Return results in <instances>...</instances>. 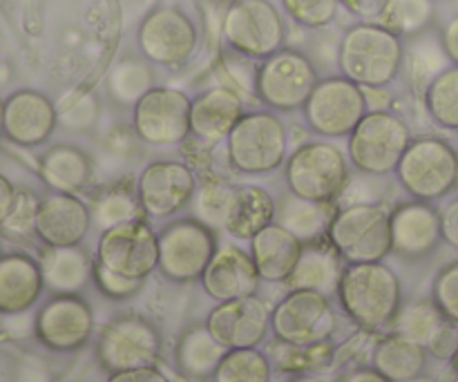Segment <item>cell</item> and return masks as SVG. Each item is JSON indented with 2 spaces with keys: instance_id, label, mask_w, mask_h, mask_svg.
Segmentation results:
<instances>
[{
  "instance_id": "6da1fadb",
  "label": "cell",
  "mask_w": 458,
  "mask_h": 382,
  "mask_svg": "<svg viewBox=\"0 0 458 382\" xmlns=\"http://www.w3.org/2000/svg\"><path fill=\"white\" fill-rule=\"evenodd\" d=\"M338 65L343 76L360 88H385L401 72V36L380 22H360L340 40Z\"/></svg>"
},
{
  "instance_id": "7a4b0ae2",
  "label": "cell",
  "mask_w": 458,
  "mask_h": 382,
  "mask_svg": "<svg viewBox=\"0 0 458 382\" xmlns=\"http://www.w3.org/2000/svg\"><path fill=\"white\" fill-rule=\"evenodd\" d=\"M343 309L365 329H380L396 318L401 284L392 268L380 262L352 264L338 284Z\"/></svg>"
},
{
  "instance_id": "3957f363",
  "label": "cell",
  "mask_w": 458,
  "mask_h": 382,
  "mask_svg": "<svg viewBox=\"0 0 458 382\" xmlns=\"http://www.w3.org/2000/svg\"><path fill=\"white\" fill-rule=\"evenodd\" d=\"M284 166L289 192L300 199L329 204L349 186L347 155L329 141H311L295 148Z\"/></svg>"
},
{
  "instance_id": "277c9868",
  "label": "cell",
  "mask_w": 458,
  "mask_h": 382,
  "mask_svg": "<svg viewBox=\"0 0 458 382\" xmlns=\"http://www.w3.org/2000/svg\"><path fill=\"white\" fill-rule=\"evenodd\" d=\"M289 152V132L273 112H244L226 139L231 168L244 174H267L280 168Z\"/></svg>"
},
{
  "instance_id": "5b68a950",
  "label": "cell",
  "mask_w": 458,
  "mask_h": 382,
  "mask_svg": "<svg viewBox=\"0 0 458 382\" xmlns=\"http://www.w3.org/2000/svg\"><path fill=\"white\" fill-rule=\"evenodd\" d=\"M327 235L352 264L380 262L392 253V213L378 204H347L334 215Z\"/></svg>"
},
{
  "instance_id": "8992f818",
  "label": "cell",
  "mask_w": 458,
  "mask_h": 382,
  "mask_svg": "<svg viewBox=\"0 0 458 382\" xmlns=\"http://www.w3.org/2000/svg\"><path fill=\"white\" fill-rule=\"evenodd\" d=\"M411 143V130L392 110H371L349 134V159L362 174L394 173Z\"/></svg>"
},
{
  "instance_id": "52a82bcc",
  "label": "cell",
  "mask_w": 458,
  "mask_h": 382,
  "mask_svg": "<svg viewBox=\"0 0 458 382\" xmlns=\"http://www.w3.org/2000/svg\"><path fill=\"white\" fill-rule=\"evenodd\" d=\"M396 173L414 199H441L458 186V155L441 139H419L410 143Z\"/></svg>"
},
{
  "instance_id": "ba28073f",
  "label": "cell",
  "mask_w": 458,
  "mask_h": 382,
  "mask_svg": "<svg viewBox=\"0 0 458 382\" xmlns=\"http://www.w3.org/2000/svg\"><path fill=\"white\" fill-rule=\"evenodd\" d=\"M318 72L311 58L295 49L271 54L255 74V92L259 101L277 112H295L304 107L318 85Z\"/></svg>"
},
{
  "instance_id": "9c48e42d",
  "label": "cell",
  "mask_w": 458,
  "mask_h": 382,
  "mask_svg": "<svg viewBox=\"0 0 458 382\" xmlns=\"http://www.w3.org/2000/svg\"><path fill=\"white\" fill-rule=\"evenodd\" d=\"M302 110L313 132L334 139L349 137L369 112V106L360 85L347 76H329L318 81Z\"/></svg>"
},
{
  "instance_id": "30bf717a",
  "label": "cell",
  "mask_w": 458,
  "mask_h": 382,
  "mask_svg": "<svg viewBox=\"0 0 458 382\" xmlns=\"http://www.w3.org/2000/svg\"><path fill=\"white\" fill-rule=\"evenodd\" d=\"M228 45L249 58H267L280 52L286 25L268 0H235L224 16Z\"/></svg>"
},
{
  "instance_id": "8fae6325",
  "label": "cell",
  "mask_w": 458,
  "mask_h": 382,
  "mask_svg": "<svg viewBox=\"0 0 458 382\" xmlns=\"http://www.w3.org/2000/svg\"><path fill=\"white\" fill-rule=\"evenodd\" d=\"M215 253V231L195 217L177 219L159 235V268L174 282H191L204 276Z\"/></svg>"
},
{
  "instance_id": "7c38bea8",
  "label": "cell",
  "mask_w": 458,
  "mask_h": 382,
  "mask_svg": "<svg viewBox=\"0 0 458 382\" xmlns=\"http://www.w3.org/2000/svg\"><path fill=\"white\" fill-rule=\"evenodd\" d=\"M191 107L183 92L155 85L132 107V128L148 146H179L191 137Z\"/></svg>"
},
{
  "instance_id": "4fadbf2b",
  "label": "cell",
  "mask_w": 458,
  "mask_h": 382,
  "mask_svg": "<svg viewBox=\"0 0 458 382\" xmlns=\"http://www.w3.org/2000/svg\"><path fill=\"white\" fill-rule=\"evenodd\" d=\"M98 264L128 280L143 282L159 267V235L141 217L101 233Z\"/></svg>"
},
{
  "instance_id": "5bb4252c",
  "label": "cell",
  "mask_w": 458,
  "mask_h": 382,
  "mask_svg": "<svg viewBox=\"0 0 458 382\" xmlns=\"http://www.w3.org/2000/svg\"><path fill=\"white\" fill-rule=\"evenodd\" d=\"M277 338L293 347H316L335 329V313L318 291L295 289L286 295L271 318Z\"/></svg>"
},
{
  "instance_id": "9a60e30c",
  "label": "cell",
  "mask_w": 458,
  "mask_h": 382,
  "mask_svg": "<svg viewBox=\"0 0 458 382\" xmlns=\"http://www.w3.org/2000/svg\"><path fill=\"white\" fill-rule=\"evenodd\" d=\"M192 168L177 159H159L148 164L137 179V195L143 215L155 219L173 217L186 208L197 192Z\"/></svg>"
},
{
  "instance_id": "2e32d148",
  "label": "cell",
  "mask_w": 458,
  "mask_h": 382,
  "mask_svg": "<svg viewBox=\"0 0 458 382\" xmlns=\"http://www.w3.org/2000/svg\"><path fill=\"white\" fill-rule=\"evenodd\" d=\"M137 40L148 61L177 67L195 54L197 27L182 9L157 7L139 25Z\"/></svg>"
},
{
  "instance_id": "e0dca14e",
  "label": "cell",
  "mask_w": 458,
  "mask_h": 382,
  "mask_svg": "<svg viewBox=\"0 0 458 382\" xmlns=\"http://www.w3.org/2000/svg\"><path fill=\"white\" fill-rule=\"evenodd\" d=\"M161 340L152 325L139 318H123L103 329L98 338V358L110 371L152 367L159 358Z\"/></svg>"
},
{
  "instance_id": "ac0fdd59",
  "label": "cell",
  "mask_w": 458,
  "mask_h": 382,
  "mask_svg": "<svg viewBox=\"0 0 458 382\" xmlns=\"http://www.w3.org/2000/svg\"><path fill=\"white\" fill-rule=\"evenodd\" d=\"M268 307L255 295L222 302L208 318V327L215 340L226 349H253L267 338Z\"/></svg>"
},
{
  "instance_id": "d6986e66",
  "label": "cell",
  "mask_w": 458,
  "mask_h": 382,
  "mask_svg": "<svg viewBox=\"0 0 458 382\" xmlns=\"http://www.w3.org/2000/svg\"><path fill=\"white\" fill-rule=\"evenodd\" d=\"M92 311L72 295H61L45 304L36 318V335L54 352H72L88 343L92 334Z\"/></svg>"
},
{
  "instance_id": "ffe728a7",
  "label": "cell",
  "mask_w": 458,
  "mask_h": 382,
  "mask_svg": "<svg viewBox=\"0 0 458 382\" xmlns=\"http://www.w3.org/2000/svg\"><path fill=\"white\" fill-rule=\"evenodd\" d=\"M92 226V213L76 195L52 192L43 197L36 215V237L49 249L79 246Z\"/></svg>"
},
{
  "instance_id": "44dd1931",
  "label": "cell",
  "mask_w": 458,
  "mask_h": 382,
  "mask_svg": "<svg viewBox=\"0 0 458 382\" xmlns=\"http://www.w3.org/2000/svg\"><path fill=\"white\" fill-rule=\"evenodd\" d=\"M58 123V112L45 94L18 89L4 101V137L22 148L47 141Z\"/></svg>"
},
{
  "instance_id": "7402d4cb",
  "label": "cell",
  "mask_w": 458,
  "mask_h": 382,
  "mask_svg": "<svg viewBox=\"0 0 458 382\" xmlns=\"http://www.w3.org/2000/svg\"><path fill=\"white\" fill-rule=\"evenodd\" d=\"M441 237V215L429 201H405L392 213V250L401 258L432 253Z\"/></svg>"
},
{
  "instance_id": "603a6c76",
  "label": "cell",
  "mask_w": 458,
  "mask_h": 382,
  "mask_svg": "<svg viewBox=\"0 0 458 382\" xmlns=\"http://www.w3.org/2000/svg\"><path fill=\"white\" fill-rule=\"evenodd\" d=\"M259 280L262 277H259L253 258L237 246L219 249L201 276L206 293L219 302L255 295Z\"/></svg>"
},
{
  "instance_id": "cb8c5ba5",
  "label": "cell",
  "mask_w": 458,
  "mask_h": 382,
  "mask_svg": "<svg viewBox=\"0 0 458 382\" xmlns=\"http://www.w3.org/2000/svg\"><path fill=\"white\" fill-rule=\"evenodd\" d=\"M244 116V103L231 88H213L192 101L191 137L206 148L226 141L237 121Z\"/></svg>"
},
{
  "instance_id": "d4e9b609",
  "label": "cell",
  "mask_w": 458,
  "mask_h": 382,
  "mask_svg": "<svg viewBox=\"0 0 458 382\" xmlns=\"http://www.w3.org/2000/svg\"><path fill=\"white\" fill-rule=\"evenodd\" d=\"M45 276L38 262L22 253L0 258V313H22L34 307L43 291Z\"/></svg>"
},
{
  "instance_id": "484cf974",
  "label": "cell",
  "mask_w": 458,
  "mask_h": 382,
  "mask_svg": "<svg viewBox=\"0 0 458 382\" xmlns=\"http://www.w3.org/2000/svg\"><path fill=\"white\" fill-rule=\"evenodd\" d=\"M302 255V242L280 224H268L264 231L250 237V258L262 280H289Z\"/></svg>"
},
{
  "instance_id": "4316f807",
  "label": "cell",
  "mask_w": 458,
  "mask_h": 382,
  "mask_svg": "<svg viewBox=\"0 0 458 382\" xmlns=\"http://www.w3.org/2000/svg\"><path fill=\"white\" fill-rule=\"evenodd\" d=\"M40 179L52 192L79 195L92 183L94 161L79 146L58 143L40 159Z\"/></svg>"
},
{
  "instance_id": "83f0119b",
  "label": "cell",
  "mask_w": 458,
  "mask_h": 382,
  "mask_svg": "<svg viewBox=\"0 0 458 382\" xmlns=\"http://www.w3.org/2000/svg\"><path fill=\"white\" fill-rule=\"evenodd\" d=\"M340 253L331 242L316 240L302 246L298 264L289 277L293 289L318 291V293H331L340 284Z\"/></svg>"
},
{
  "instance_id": "f1b7e54d",
  "label": "cell",
  "mask_w": 458,
  "mask_h": 382,
  "mask_svg": "<svg viewBox=\"0 0 458 382\" xmlns=\"http://www.w3.org/2000/svg\"><path fill=\"white\" fill-rule=\"evenodd\" d=\"M277 206L271 192L259 186H240L233 197L231 213H228L224 231L237 240H250L259 231L276 222Z\"/></svg>"
},
{
  "instance_id": "f546056e",
  "label": "cell",
  "mask_w": 458,
  "mask_h": 382,
  "mask_svg": "<svg viewBox=\"0 0 458 382\" xmlns=\"http://www.w3.org/2000/svg\"><path fill=\"white\" fill-rule=\"evenodd\" d=\"M89 213H92V219L103 231L119 226V224L132 222V219H139L143 215V210L141 204H139L137 183L132 186L128 179H123V182H114L98 188L92 195Z\"/></svg>"
},
{
  "instance_id": "4dcf8cb0",
  "label": "cell",
  "mask_w": 458,
  "mask_h": 382,
  "mask_svg": "<svg viewBox=\"0 0 458 382\" xmlns=\"http://www.w3.org/2000/svg\"><path fill=\"white\" fill-rule=\"evenodd\" d=\"M331 219H334V215H331L329 204L300 199L291 192L277 206V224L293 233L302 244L322 240V235L329 231Z\"/></svg>"
},
{
  "instance_id": "1f68e13d",
  "label": "cell",
  "mask_w": 458,
  "mask_h": 382,
  "mask_svg": "<svg viewBox=\"0 0 458 382\" xmlns=\"http://www.w3.org/2000/svg\"><path fill=\"white\" fill-rule=\"evenodd\" d=\"M376 371L392 382L411 380L420 374L425 365V352L419 343L403 335L383 340L374 353Z\"/></svg>"
},
{
  "instance_id": "d6a6232c",
  "label": "cell",
  "mask_w": 458,
  "mask_h": 382,
  "mask_svg": "<svg viewBox=\"0 0 458 382\" xmlns=\"http://www.w3.org/2000/svg\"><path fill=\"white\" fill-rule=\"evenodd\" d=\"M155 88V72L141 58H123L107 76V92L119 106H137L139 98Z\"/></svg>"
},
{
  "instance_id": "836d02e7",
  "label": "cell",
  "mask_w": 458,
  "mask_h": 382,
  "mask_svg": "<svg viewBox=\"0 0 458 382\" xmlns=\"http://www.w3.org/2000/svg\"><path fill=\"white\" fill-rule=\"evenodd\" d=\"M89 271H92L89 258L83 250L76 249V246L52 249L43 267L45 282L56 291H63V293L79 291L88 282Z\"/></svg>"
},
{
  "instance_id": "e575fe53",
  "label": "cell",
  "mask_w": 458,
  "mask_h": 382,
  "mask_svg": "<svg viewBox=\"0 0 458 382\" xmlns=\"http://www.w3.org/2000/svg\"><path fill=\"white\" fill-rule=\"evenodd\" d=\"M237 186L228 183L222 177H206L197 186L195 197H192V215L201 224L215 228H226L228 213H231L233 197H235Z\"/></svg>"
},
{
  "instance_id": "d590c367",
  "label": "cell",
  "mask_w": 458,
  "mask_h": 382,
  "mask_svg": "<svg viewBox=\"0 0 458 382\" xmlns=\"http://www.w3.org/2000/svg\"><path fill=\"white\" fill-rule=\"evenodd\" d=\"M434 21V0H387L378 21L396 36H416Z\"/></svg>"
},
{
  "instance_id": "8d00e7d4",
  "label": "cell",
  "mask_w": 458,
  "mask_h": 382,
  "mask_svg": "<svg viewBox=\"0 0 458 382\" xmlns=\"http://www.w3.org/2000/svg\"><path fill=\"white\" fill-rule=\"evenodd\" d=\"M429 115L443 128L458 130V65L443 70L425 89Z\"/></svg>"
},
{
  "instance_id": "74e56055",
  "label": "cell",
  "mask_w": 458,
  "mask_h": 382,
  "mask_svg": "<svg viewBox=\"0 0 458 382\" xmlns=\"http://www.w3.org/2000/svg\"><path fill=\"white\" fill-rule=\"evenodd\" d=\"M224 356H226V347H222L208 329L192 331L179 347V361L183 369L192 376H208L210 371L217 369Z\"/></svg>"
},
{
  "instance_id": "f35d334b",
  "label": "cell",
  "mask_w": 458,
  "mask_h": 382,
  "mask_svg": "<svg viewBox=\"0 0 458 382\" xmlns=\"http://www.w3.org/2000/svg\"><path fill=\"white\" fill-rule=\"evenodd\" d=\"M271 367L255 349H231L215 369V382H268Z\"/></svg>"
},
{
  "instance_id": "ab89813d",
  "label": "cell",
  "mask_w": 458,
  "mask_h": 382,
  "mask_svg": "<svg viewBox=\"0 0 458 382\" xmlns=\"http://www.w3.org/2000/svg\"><path fill=\"white\" fill-rule=\"evenodd\" d=\"M396 334L419 344L434 343L441 334V318L429 304H414L396 318Z\"/></svg>"
},
{
  "instance_id": "60d3db41",
  "label": "cell",
  "mask_w": 458,
  "mask_h": 382,
  "mask_svg": "<svg viewBox=\"0 0 458 382\" xmlns=\"http://www.w3.org/2000/svg\"><path fill=\"white\" fill-rule=\"evenodd\" d=\"M282 4L298 25L320 30L338 16L340 0H282Z\"/></svg>"
},
{
  "instance_id": "b9f144b4",
  "label": "cell",
  "mask_w": 458,
  "mask_h": 382,
  "mask_svg": "<svg viewBox=\"0 0 458 382\" xmlns=\"http://www.w3.org/2000/svg\"><path fill=\"white\" fill-rule=\"evenodd\" d=\"M40 201L31 195L30 191H18L16 204L12 213L4 219L0 231L12 240H25V237L36 235V215H38Z\"/></svg>"
},
{
  "instance_id": "7bdbcfd3",
  "label": "cell",
  "mask_w": 458,
  "mask_h": 382,
  "mask_svg": "<svg viewBox=\"0 0 458 382\" xmlns=\"http://www.w3.org/2000/svg\"><path fill=\"white\" fill-rule=\"evenodd\" d=\"M92 273L103 293L110 295V298H128V295H134L141 289V282L139 280H128V277L116 276V273L107 271L101 264H97V267L92 268Z\"/></svg>"
},
{
  "instance_id": "ee69618b",
  "label": "cell",
  "mask_w": 458,
  "mask_h": 382,
  "mask_svg": "<svg viewBox=\"0 0 458 382\" xmlns=\"http://www.w3.org/2000/svg\"><path fill=\"white\" fill-rule=\"evenodd\" d=\"M437 298L441 302L443 311L458 320V264L443 271L437 282Z\"/></svg>"
},
{
  "instance_id": "f6af8a7d",
  "label": "cell",
  "mask_w": 458,
  "mask_h": 382,
  "mask_svg": "<svg viewBox=\"0 0 458 382\" xmlns=\"http://www.w3.org/2000/svg\"><path fill=\"white\" fill-rule=\"evenodd\" d=\"M98 121V101L94 97H85L76 103L74 112H67V125L76 130V132H83V130L92 128Z\"/></svg>"
},
{
  "instance_id": "bcb514c9",
  "label": "cell",
  "mask_w": 458,
  "mask_h": 382,
  "mask_svg": "<svg viewBox=\"0 0 458 382\" xmlns=\"http://www.w3.org/2000/svg\"><path fill=\"white\" fill-rule=\"evenodd\" d=\"M340 4H344V7L352 13H356V16L376 22L380 13H383L387 0H340Z\"/></svg>"
},
{
  "instance_id": "7dc6e473",
  "label": "cell",
  "mask_w": 458,
  "mask_h": 382,
  "mask_svg": "<svg viewBox=\"0 0 458 382\" xmlns=\"http://www.w3.org/2000/svg\"><path fill=\"white\" fill-rule=\"evenodd\" d=\"M107 382H170L161 371L155 367H139V369L116 371Z\"/></svg>"
},
{
  "instance_id": "c3c4849f",
  "label": "cell",
  "mask_w": 458,
  "mask_h": 382,
  "mask_svg": "<svg viewBox=\"0 0 458 382\" xmlns=\"http://www.w3.org/2000/svg\"><path fill=\"white\" fill-rule=\"evenodd\" d=\"M441 231L443 237L458 249V199L452 201L441 213Z\"/></svg>"
},
{
  "instance_id": "681fc988",
  "label": "cell",
  "mask_w": 458,
  "mask_h": 382,
  "mask_svg": "<svg viewBox=\"0 0 458 382\" xmlns=\"http://www.w3.org/2000/svg\"><path fill=\"white\" fill-rule=\"evenodd\" d=\"M441 45H443V52L445 56L450 58L454 65H458V13L443 27V34H441Z\"/></svg>"
},
{
  "instance_id": "f907efd6",
  "label": "cell",
  "mask_w": 458,
  "mask_h": 382,
  "mask_svg": "<svg viewBox=\"0 0 458 382\" xmlns=\"http://www.w3.org/2000/svg\"><path fill=\"white\" fill-rule=\"evenodd\" d=\"M16 195L18 191L13 188V183L4 174H0V226H3L4 219L12 213L13 204H16Z\"/></svg>"
},
{
  "instance_id": "816d5d0a",
  "label": "cell",
  "mask_w": 458,
  "mask_h": 382,
  "mask_svg": "<svg viewBox=\"0 0 458 382\" xmlns=\"http://www.w3.org/2000/svg\"><path fill=\"white\" fill-rule=\"evenodd\" d=\"M343 382H392V380L385 378L380 371H356V374L347 376Z\"/></svg>"
},
{
  "instance_id": "f5cc1de1",
  "label": "cell",
  "mask_w": 458,
  "mask_h": 382,
  "mask_svg": "<svg viewBox=\"0 0 458 382\" xmlns=\"http://www.w3.org/2000/svg\"><path fill=\"white\" fill-rule=\"evenodd\" d=\"M4 134V101L0 98V137Z\"/></svg>"
},
{
  "instance_id": "db71d44e",
  "label": "cell",
  "mask_w": 458,
  "mask_h": 382,
  "mask_svg": "<svg viewBox=\"0 0 458 382\" xmlns=\"http://www.w3.org/2000/svg\"><path fill=\"white\" fill-rule=\"evenodd\" d=\"M293 382H320L318 378H298V380H293Z\"/></svg>"
},
{
  "instance_id": "11a10c76",
  "label": "cell",
  "mask_w": 458,
  "mask_h": 382,
  "mask_svg": "<svg viewBox=\"0 0 458 382\" xmlns=\"http://www.w3.org/2000/svg\"><path fill=\"white\" fill-rule=\"evenodd\" d=\"M0 258H3V235H0Z\"/></svg>"
}]
</instances>
